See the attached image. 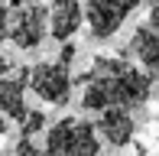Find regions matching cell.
<instances>
[{
  "label": "cell",
  "instance_id": "obj_6",
  "mask_svg": "<svg viewBox=\"0 0 159 156\" xmlns=\"http://www.w3.org/2000/svg\"><path fill=\"white\" fill-rule=\"evenodd\" d=\"M84 23V3L78 0H52L49 3V36L55 42H71Z\"/></svg>",
  "mask_w": 159,
  "mask_h": 156
},
{
  "label": "cell",
  "instance_id": "obj_14",
  "mask_svg": "<svg viewBox=\"0 0 159 156\" xmlns=\"http://www.w3.org/2000/svg\"><path fill=\"white\" fill-rule=\"evenodd\" d=\"M10 72H13V62L7 59V55H0V78H3V75H10Z\"/></svg>",
  "mask_w": 159,
  "mask_h": 156
},
{
  "label": "cell",
  "instance_id": "obj_1",
  "mask_svg": "<svg viewBox=\"0 0 159 156\" xmlns=\"http://www.w3.org/2000/svg\"><path fill=\"white\" fill-rule=\"evenodd\" d=\"M153 94V78L133 59L120 55H94L91 68L81 75V108L107 111V108H143Z\"/></svg>",
  "mask_w": 159,
  "mask_h": 156
},
{
  "label": "cell",
  "instance_id": "obj_7",
  "mask_svg": "<svg viewBox=\"0 0 159 156\" xmlns=\"http://www.w3.org/2000/svg\"><path fill=\"white\" fill-rule=\"evenodd\" d=\"M124 55L133 59L153 81H159V30H153V26H140V30L130 36Z\"/></svg>",
  "mask_w": 159,
  "mask_h": 156
},
{
  "label": "cell",
  "instance_id": "obj_13",
  "mask_svg": "<svg viewBox=\"0 0 159 156\" xmlns=\"http://www.w3.org/2000/svg\"><path fill=\"white\" fill-rule=\"evenodd\" d=\"M146 26L159 30V0H153V3H149V20H146Z\"/></svg>",
  "mask_w": 159,
  "mask_h": 156
},
{
  "label": "cell",
  "instance_id": "obj_8",
  "mask_svg": "<svg viewBox=\"0 0 159 156\" xmlns=\"http://www.w3.org/2000/svg\"><path fill=\"white\" fill-rule=\"evenodd\" d=\"M26 88H30V68H20L0 78V114L10 120L26 117Z\"/></svg>",
  "mask_w": 159,
  "mask_h": 156
},
{
  "label": "cell",
  "instance_id": "obj_11",
  "mask_svg": "<svg viewBox=\"0 0 159 156\" xmlns=\"http://www.w3.org/2000/svg\"><path fill=\"white\" fill-rule=\"evenodd\" d=\"M10 39V0H0V42Z\"/></svg>",
  "mask_w": 159,
  "mask_h": 156
},
{
  "label": "cell",
  "instance_id": "obj_2",
  "mask_svg": "<svg viewBox=\"0 0 159 156\" xmlns=\"http://www.w3.org/2000/svg\"><path fill=\"white\" fill-rule=\"evenodd\" d=\"M101 137L98 127L81 117H62L46 133V156H98Z\"/></svg>",
  "mask_w": 159,
  "mask_h": 156
},
{
  "label": "cell",
  "instance_id": "obj_4",
  "mask_svg": "<svg viewBox=\"0 0 159 156\" xmlns=\"http://www.w3.org/2000/svg\"><path fill=\"white\" fill-rule=\"evenodd\" d=\"M143 0H84V23L98 42L111 39Z\"/></svg>",
  "mask_w": 159,
  "mask_h": 156
},
{
  "label": "cell",
  "instance_id": "obj_5",
  "mask_svg": "<svg viewBox=\"0 0 159 156\" xmlns=\"http://www.w3.org/2000/svg\"><path fill=\"white\" fill-rule=\"evenodd\" d=\"M71 72L65 62H39L30 68V88L39 101L46 104H68L71 98Z\"/></svg>",
  "mask_w": 159,
  "mask_h": 156
},
{
  "label": "cell",
  "instance_id": "obj_10",
  "mask_svg": "<svg viewBox=\"0 0 159 156\" xmlns=\"http://www.w3.org/2000/svg\"><path fill=\"white\" fill-rule=\"evenodd\" d=\"M42 127H46V114H42V111H26V117L20 120V133H23V137H33Z\"/></svg>",
  "mask_w": 159,
  "mask_h": 156
},
{
  "label": "cell",
  "instance_id": "obj_3",
  "mask_svg": "<svg viewBox=\"0 0 159 156\" xmlns=\"http://www.w3.org/2000/svg\"><path fill=\"white\" fill-rule=\"evenodd\" d=\"M49 33V10L42 0H10V39L16 49H39Z\"/></svg>",
  "mask_w": 159,
  "mask_h": 156
},
{
  "label": "cell",
  "instance_id": "obj_15",
  "mask_svg": "<svg viewBox=\"0 0 159 156\" xmlns=\"http://www.w3.org/2000/svg\"><path fill=\"white\" fill-rule=\"evenodd\" d=\"M3 133H7V117L0 114V137H3Z\"/></svg>",
  "mask_w": 159,
  "mask_h": 156
},
{
  "label": "cell",
  "instance_id": "obj_9",
  "mask_svg": "<svg viewBox=\"0 0 159 156\" xmlns=\"http://www.w3.org/2000/svg\"><path fill=\"white\" fill-rule=\"evenodd\" d=\"M98 133H101V140H104L107 146H127L130 140H133V133H136V120L133 114H130L127 108H107V111H101V117H98Z\"/></svg>",
  "mask_w": 159,
  "mask_h": 156
},
{
  "label": "cell",
  "instance_id": "obj_12",
  "mask_svg": "<svg viewBox=\"0 0 159 156\" xmlns=\"http://www.w3.org/2000/svg\"><path fill=\"white\" fill-rule=\"evenodd\" d=\"M16 156H46V150H39V146L33 143V137H23L16 146Z\"/></svg>",
  "mask_w": 159,
  "mask_h": 156
}]
</instances>
